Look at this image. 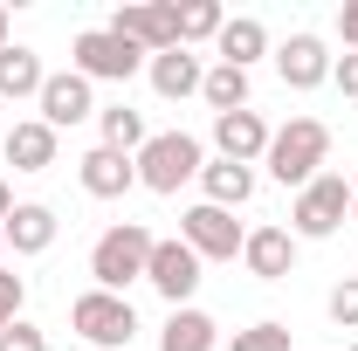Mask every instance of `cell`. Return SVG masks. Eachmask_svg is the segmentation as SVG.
<instances>
[{
  "instance_id": "obj_34",
  "label": "cell",
  "mask_w": 358,
  "mask_h": 351,
  "mask_svg": "<svg viewBox=\"0 0 358 351\" xmlns=\"http://www.w3.org/2000/svg\"><path fill=\"white\" fill-rule=\"evenodd\" d=\"M0 255H7V234H0Z\"/></svg>"
},
{
  "instance_id": "obj_5",
  "label": "cell",
  "mask_w": 358,
  "mask_h": 351,
  "mask_svg": "<svg viewBox=\"0 0 358 351\" xmlns=\"http://www.w3.org/2000/svg\"><path fill=\"white\" fill-rule=\"evenodd\" d=\"M352 214V179L345 173H317L296 200H289V234L296 241H331Z\"/></svg>"
},
{
  "instance_id": "obj_25",
  "label": "cell",
  "mask_w": 358,
  "mask_h": 351,
  "mask_svg": "<svg viewBox=\"0 0 358 351\" xmlns=\"http://www.w3.org/2000/svg\"><path fill=\"white\" fill-rule=\"evenodd\" d=\"M227 351H289V324H275V317H262V324L234 331V338H227Z\"/></svg>"
},
{
  "instance_id": "obj_11",
  "label": "cell",
  "mask_w": 358,
  "mask_h": 351,
  "mask_svg": "<svg viewBox=\"0 0 358 351\" xmlns=\"http://www.w3.org/2000/svg\"><path fill=\"white\" fill-rule=\"evenodd\" d=\"M42 124L48 131H62V124H83V117H96V83H83L76 69H62V76H48L42 83Z\"/></svg>"
},
{
  "instance_id": "obj_31",
  "label": "cell",
  "mask_w": 358,
  "mask_h": 351,
  "mask_svg": "<svg viewBox=\"0 0 358 351\" xmlns=\"http://www.w3.org/2000/svg\"><path fill=\"white\" fill-rule=\"evenodd\" d=\"M14 214V186H7V179H0V220Z\"/></svg>"
},
{
  "instance_id": "obj_9",
  "label": "cell",
  "mask_w": 358,
  "mask_h": 351,
  "mask_svg": "<svg viewBox=\"0 0 358 351\" xmlns=\"http://www.w3.org/2000/svg\"><path fill=\"white\" fill-rule=\"evenodd\" d=\"M200 255H193V248H186V241H159V248H152V268H145V282H152V289H159V296H166V303L173 310H186L193 303V289H200Z\"/></svg>"
},
{
  "instance_id": "obj_29",
  "label": "cell",
  "mask_w": 358,
  "mask_h": 351,
  "mask_svg": "<svg viewBox=\"0 0 358 351\" xmlns=\"http://www.w3.org/2000/svg\"><path fill=\"white\" fill-rule=\"evenodd\" d=\"M331 83H338V89L358 103V55H338V62H331Z\"/></svg>"
},
{
  "instance_id": "obj_6",
  "label": "cell",
  "mask_w": 358,
  "mask_h": 351,
  "mask_svg": "<svg viewBox=\"0 0 358 351\" xmlns=\"http://www.w3.org/2000/svg\"><path fill=\"white\" fill-rule=\"evenodd\" d=\"M152 55L124 35H110V28H83L76 42H69V69L83 76V83H131L138 69H145Z\"/></svg>"
},
{
  "instance_id": "obj_27",
  "label": "cell",
  "mask_w": 358,
  "mask_h": 351,
  "mask_svg": "<svg viewBox=\"0 0 358 351\" xmlns=\"http://www.w3.org/2000/svg\"><path fill=\"white\" fill-rule=\"evenodd\" d=\"M21 303H28V282L0 268V331H7V324H21Z\"/></svg>"
},
{
  "instance_id": "obj_17",
  "label": "cell",
  "mask_w": 358,
  "mask_h": 351,
  "mask_svg": "<svg viewBox=\"0 0 358 351\" xmlns=\"http://www.w3.org/2000/svg\"><path fill=\"white\" fill-rule=\"evenodd\" d=\"M200 193H207V207H248L255 200V166H234V159H207L200 166Z\"/></svg>"
},
{
  "instance_id": "obj_24",
  "label": "cell",
  "mask_w": 358,
  "mask_h": 351,
  "mask_svg": "<svg viewBox=\"0 0 358 351\" xmlns=\"http://www.w3.org/2000/svg\"><path fill=\"white\" fill-rule=\"evenodd\" d=\"M173 21H179V48H193V42H214V35L227 28L221 0H173Z\"/></svg>"
},
{
  "instance_id": "obj_12",
  "label": "cell",
  "mask_w": 358,
  "mask_h": 351,
  "mask_svg": "<svg viewBox=\"0 0 358 351\" xmlns=\"http://www.w3.org/2000/svg\"><path fill=\"white\" fill-rule=\"evenodd\" d=\"M76 179H83L90 200H124V193L138 186V159L110 152V145H90L83 159H76Z\"/></svg>"
},
{
  "instance_id": "obj_15",
  "label": "cell",
  "mask_w": 358,
  "mask_h": 351,
  "mask_svg": "<svg viewBox=\"0 0 358 351\" xmlns=\"http://www.w3.org/2000/svg\"><path fill=\"white\" fill-rule=\"evenodd\" d=\"M55 207H42V200H14V214L0 220V234H7V248L14 255H48L55 248Z\"/></svg>"
},
{
  "instance_id": "obj_4",
  "label": "cell",
  "mask_w": 358,
  "mask_h": 351,
  "mask_svg": "<svg viewBox=\"0 0 358 351\" xmlns=\"http://www.w3.org/2000/svg\"><path fill=\"white\" fill-rule=\"evenodd\" d=\"M69 331H76L90 351H124V345L138 338V310H131V296L83 289V296L69 303Z\"/></svg>"
},
{
  "instance_id": "obj_33",
  "label": "cell",
  "mask_w": 358,
  "mask_h": 351,
  "mask_svg": "<svg viewBox=\"0 0 358 351\" xmlns=\"http://www.w3.org/2000/svg\"><path fill=\"white\" fill-rule=\"evenodd\" d=\"M0 48H7V7H0Z\"/></svg>"
},
{
  "instance_id": "obj_35",
  "label": "cell",
  "mask_w": 358,
  "mask_h": 351,
  "mask_svg": "<svg viewBox=\"0 0 358 351\" xmlns=\"http://www.w3.org/2000/svg\"><path fill=\"white\" fill-rule=\"evenodd\" d=\"M352 351H358V345H352Z\"/></svg>"
},
{
  "instance_id": "obj_23",
  "label": "cell",
  "mask_w": 358,
  "mask_h": 351,
  "mask_svg": "<svg viewBox=\"0 0 358 351\" xmlns=\"http://www.w3.org/2000/svg\"><path fill=\"white\" fill-rule=\"evenodd\" d=\"M200 96H207V110H214V117H227V110H248V69H227V62H214V69L200 76Z\"/></svg>"
},
{
  "instance_id": "obj_8",
  "label": "cell",
  "mask_w": 358,
  "mask_h": 351,
  "mask_svg": "<svg viewBox=\"0 0 358 351\" xmlns=\"http://www.w3.org/2000/svg\"><path fill=\"white\" fill-rule=\"evenodd\" d=\"M110 35L138 42L145 55H166V48H179L173 0H131V7H117V14H110Z\"/></svg>"
},
{
  "instance_id": "obj_3",
  "label": "cell",
  "mask_w": 358,
  "mask_h": 351,
  "mask_svg": "<svg viewBox=\"0 0 358 351\" xmlns=\"http://www.w3.org/2000/svg\"><path fill=\"white\" fill-rule=\"evenodd\" d=\"M200 166H207V145L193 131H152L145 152H138V186L145 193H179L186 179H200Z\"/></svg>"
},
{
  "instance_id": "obj_30",
  "label": "cell",
  "mask_w": 358,
  "mask_h": 351,
  "mask_svg": "<svg viewBox=\"0 0 358 351\" xmlns=\"http://www.w3.org/2000/svg\"><path fill=\"white\" fill-rule=\"evenodd\" d=\"M338 42H345V55H358V0L338 7Z\"/></svg>"
},
{
  "instance_id": "obj_14",
  "label": "cell",
  "mask_w": 358,
  "mask_h": 351,
  "mask_svg": "<svg viewBox=\"0 0 358 351\" xmlns=\"http://www.w3.org/2000/svg\"><path fill=\"white\" fill-rule=\"evenodd\" d=\"M268 124H262V110H255V103H248V110H227V117H214V152H221V159H234V166H255V159H262L268 152Z\"/></svg>"
},
{
  "instance_id": "obj_26",
  "label": "cell",
  "mask_w": 358,
  "mask_h": 351,
  "mask_svg": "<svg viewBox=\"0 0 358 351\" xmlns=\"http://www.w3.org/2000/svg\"><path fill=\"white\" fill-rule=\"evenodd\" d=\"M331 324H338V331H358V275H345V282H338V289H331Z\"/></svg>"
},
{
  "instance_id": "obj_7",
  "label": "cell",
  "mask_w": 358,
  "mask_h": 351,
  "mask_svg": "<svg viewBox=\"0 0 358 351\" xmlns=\"http://www.w3.org/2000/svg\"><path fill=\"white\" fill-rule=\"evenodd\" d=\"M179 241H186L200 262H234V255H241V241H248V227L227 214V207H207V200H200V207H186V214H179Z\"/></svg>"
},
{
  "instance_id": "obj_28",
  "label": "cell",
  "mask_w": 358,
  "mask_h": 351,
  "mask_svg": "<svg viewBox=\"0 0 358 351\" xmlns=\"http://www.w3.org/2000/svg\"><path fill=\"white\" fill-rule=\"evenodd\" d=\"M0 351H48V338L21 317V324H7V331H0Z\"/></svg>"
},
{
  "instance_id": "obj_10",
  "label": "cell",
  "mask_w": 358,
  "mask_h": 351,
  "mask_svg": "<svg viewBox=\"0 0 358 351\" xmlns=\"http://www.w3.org/2000/svg\"><path fill=\"white\" fill-rule=\"evenodd\" d=\"M331 48H324V35H310V28H296L289 42L275 48V69H282V83L289 89H317V83H331Z\"/></svg>"
},
{
  "instance_id": "obj_20",
  "label": "cell",
  "mask_w": 358,
  "mask_h": 351,
  "mask_svg": "<svg viewBox=\"0 0 358 351\" xmlns=\"http://www.w3.org/2000/svg\"><path fill=\"white\" fill-rule=\"evenodd\" d=\"M159 351H221V324L207 317V310H173L166 317V331H159Z\"/></svg>"
},
{
  "instance_id": "obj_22",
  "label": "cell",
  "mask_w": 358,
  "mask_h": 351,
  "mask_svg": "<svg viewBox=\"0 0 358 351\" xmlns=\"http://www.w3.org/2000/svg\"><path fill=\"white\" fill-rule=\"evenodd\" d=\"M96 145H110V152H124V159H138V152H145V110H131V103H103V110H96Z\"/></svg>"
},
{
  "instance_id": "obj_21",
  "label": "cell",
  "mask_w": 358,
  "mask_h": 351,
  "mask_svg": "<svg viewBox=\"0 0 358 351\" xmlns=\"http://www.w3.org/2000/svg\"><path fill=\"white\" fill-rule=\"evenodd\" d=\"M42 83H48V69H42L35 48H21V42L0 48V103H7V96H14V103H21V96H42Z\"/></svg>"
},
{
  "instance_id": "obj_19",
  "label": "cell",
  "mask_w": 358,
  "mask_h": 351,
  "mask_svg": "<svg viewBox=\"0 0 358 351\" xmlns=\"http://www.w3.org/2000/svg\"><path fill=\"white\" fill-rule=\"evenodd\" d=\"M7 166H14V173H48V166H55V131H48L42 117H21V124L7 131Z\"/></svg>"
},
{
  "instance_id": "obj_32",
  "label": "cell",
  "mask_w": 358,
  "mask_h": 351,
  "mask_svg": "<svg viewBox=\"0 0 358 351\" xmlns=\"http://www.w3.org/2000/svg\"><path fill=\"white\" fill-rule=\"evenodd\" d=\"M352 220H358V173H352Z\"/></svg>"
},
{
  "instance_id": "obj_2",
  "label": "cell",
  "mask_w": 358,
  "mask_h": 351,
  "mask_svg": "<svg viewBox=\"0 0 358 351\" xmlns=\"http://www.w3.org/2000/svg\"><path fill=\"white\" fill-rule=\"evenodd\" d=\"M152 248H159V234H152L145 220H117V227H103V234H96V248H90V275H96V289L124 296L131 282H145Z\"/></svg>"
},
{
  "instance_id": "obj_16",
  "label": "cell",
  "mask_w": 358,
  "mask_h": 351,
  "mask_svg": "<svg viewBox=\"0 0 358 351\" xmlns=\"http://www.w3.org/2000/svg\"><path fill=\"white\" fill-rule=\"evenodd\" d=\"M145 76H152V89H159L166 103H179V96H200L207 62H200L193 48H166V55H152V62H145Z\"/></svg>"
},
{
  "instance_id": "obj_1",
  "label": "cell",
  "mask_w": 358,
  "mask_h": 351,
  "mask_svg": "<svg viewBox=\"0 0 358 351\" xmlns=\"http://www.w3.org/2000/svg\"><path fill=\"white\" fill-rule=\"evenodd\" d=\"M324 159H331V124H324V117H289L282 131L268 138V152H262L268 179L289 186V193H303V186L324 173Z\"/></svg>"
},
{
  "instance_id": "obj_18",
  "label": "cell",
  "mask_w": 358,
  "mask_h": 351,
  "mask_svg": "<svg viewBox=\"0 0 358 351\" xmlns=\"http://www.w3.org/2000/svg\"><path fill=\"white\" fill-rule=\"evenodd\" d=\"M214 55H221L227 69H255L268 55V28L255 21V14H227V28L214 35Z\"/></svg>"
},
{
  "instance_id": "obj_13",
  "label": "cell",
  "mask_w": 358,
  "mask_h": 351,
  "mask_svg": "<svg viewBox=\"0 0 358 351\" xmlns=\"http://www.w3.org/2000/svg\"><path fill=\"white\" fill-rule=\"evenodd\" d=\"M241 262H248L255 282H282V275H296V234H289V227H248Z\"/></svg>"
}]
</instances>
